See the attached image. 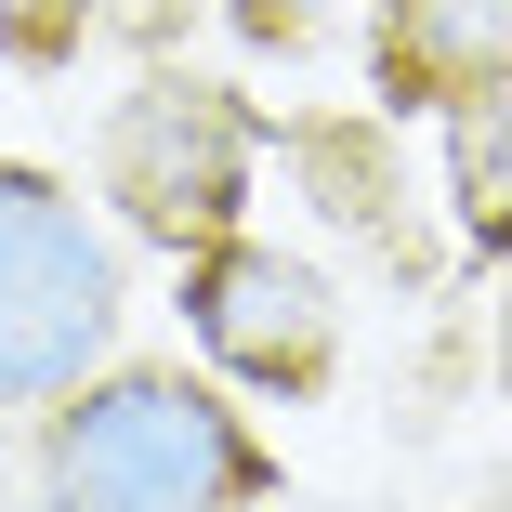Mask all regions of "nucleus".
Here are the masks:
<instances>
[{
    "label": "nucleus",
    "mask_w": 512,
    "mask_h": 512,
    "mask_svg": "<svg viewBox=\"0 0 512 512\" xmlns=\"http://www.w3.org/2000/svg\"><path fill=\"white\" fill-rule=\"evenodd\" d=\"M119 329V263L79 224V197L0 158V394H66Z\"/></svg>",
    "instance_id": "nucleus-2"
},
{
    "label": "nucleus",
    "mask_w": 512,
    "mask_h": 512,
    "mask_svg": "<svg viewBox=\"0 0 512 512\" xmlns=\"http://www.w3.org/2000/svg\"><path fill=\"white\" fill-rule=\"evenodd\" d=\"M53 486L79 512H250L263 499V447L184 368H119V381H92L53 421Z\"/></svg>",
    "instance_id": "nucleus-1"
},
{
    "label": "nucleus",
    "mask_w": 512,
    "mask_h": 512,
    "mask_svg": "<svg viewBox=\"0 0 512 512\" xmlns=\"http://www.w3.org/2000/svg\"><path fill=\"white\" fill-rule=\"evenodd\" d=\"M66 512H79V499H66Z\"/></svg>",
    "instance_id": "nucleus-7"
},
{
    "label": "nucleus",
    "mask_w": 512,
    "mask_h": 512,
    "mask_svg": "<svg viewBox=\"0 0 512 512\" xmlns=\"http://www.w3.org/2000/svg\"><path fill=\"white\" fill-rule=\"evenodd\" d=\"M184 329L211 342L237 381L302 394V381H329V276L289 263V250H237V237H211V250H197V276H184Z\"/></svg>",
    "instance_id": "nucleus-4"
},
{
    "label": "nucleus",
    "mask_w": 512,
    "mask_h": 512,
    "mask_svg": "<svg viewBox=\"0 0 512 512\" xmlns=\"http://www.w3.org/2000/svg\"><path fill=\"white\" fill-rule=\"evenodd\" d=\"M106 197L145 237H171V250L237 237V211H250V119L224 92H197V79H145L119 106V132H106Z\"/></svg>",
    "instance_id": "nucleus-3"
},
{
    "label": "nucleus",
    "mask_w": 512,
    "mask_h": 512,
    "mask_svg": "<svg viewBox=\"0 0 512 512\" xmlns=\"http://www.w3.org/2000/svg\"><path fill=\"white\" fill-rule=\"evenodd\" d=\"M447 184H460V224L486 250H512V66L460 92V119H447Z\"/></svg>",
    "instance_id": "nucleus-6"
},
{
    "label": "nucleus",
    "mask_w": 512,
    "mask_h": 512,
    "mask_svg": "<svg viewBox=\"0 0 512 512\" xmlns=\"http://www.w3.org/2000/svg\"><path fill=\"white\" fill-rule=\"evenodd\" d=\"M499 53H512V0H394L381 14L394 106H460L473 79H499Z\"/></svg>",
    "instance_id": "nucleus-5"
}]
</instances>
